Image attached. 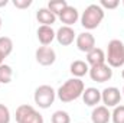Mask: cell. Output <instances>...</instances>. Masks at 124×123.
<instances>
[{
    "label": "cell",
    "instance_id": "cell-25",
    "mask_svg": "<svg viewBox=\"0 0 124 123\" xmlns=\"http://www.w3.org/2000/svg\"><path fill=\"white\" fill-rule=\"evenodd\" d=\"M13 6L16 9H28L32 6V0H13Z\"/></svg>",
    "mask_w": 124,
    "mask_h": 123
},
{
    "label": "cell",
    "instance_id": "cell-15",
    "mask_svg": "<svg viewBox=\"0 0 124 123\" xmlns=\"http://www.w3.org/2000/svg\"><path fill=\"white\" fill-rule=\"evenodd\" d=\"M36 19L42 26H52L56 22V16L48 7H40L36 12Z\"/></svg>",
    "mask_w": 124,
    "mask_h": 123
},
{
    "label": "cell",
    "instance_id": "cell-1",
    "mask_svg": "<svg viewBox=\"0 0 124 123\" xmlns=\"http://www.w3.org/2000/svg\"><path fill=\"white\" fill-rule=\"evenodd\" d=\"M85 90L84 81L81 78H69L66 80L61 87L58 88L56 96L62 103H71L79 97H82V93Z\"/></svg>",
    "mask_w": 124,
    "mask_h": 123
},
{
    "label": "cell",
    "instance_id": "cell-5",
    "mask_svg": "<svg viewBox=\"0 0 124 123\" xmlns=\"http://www.w3.org/2000/svg\"><path fill=\"white\" fill-rule=\"evenodd\" d=\"M17 123H45L43 116L31 104H20L16 109Z\"/></svg>",
    "mask_w": 124,
    "mask_h": 123
},
{
    "label": "cell",
    "instance_id": "cell-8",
    "mask_svg": "<svg viewBox=\"0 0 124 123\" xmlns=\"http://www.w3.org/2000/svg\"><path fill=\"white\" fill-rule=\"evenodd\" d=\"M35 58H36L38 64H40L43 67H49L56 61V52L51 46H39L35 52Z\"/></svg>",
    "mask_w": 124,
    "mask_h": 123
},
{
    "label": "cell",
    "instance_id": "cell-7",
    "mask_svg": "<svg viewBox=\"0 0 124 123\" xmlns=\"http://www.w3.org/2000/svg\"><path fill=\"white\" fill-rule=\"evenodd\" d=\"M123 94L117 87H105L101 91V101L104 103L105 107H116L120 104Z\"/></svg>",
    "mask_w": 124,
    "mask_h": 123
},
{
    "label": "cell",
    "instance_id": "cell-20",
    "mask_svg": "<svg viewBox=\"0 0 124 123\" xmlns=\"http://www.w3.org/2000/svg\"><path fill=\"white\" fill-rule=\"evenodd\" d=\"M68 6V3H66V0H51L49 3H48V9L55 15V16H59L61 15V12Z\"/></svg>",
    "mask_w": 124,
    "mask_h": 123
},
{
    "label": "cell",
    "instance_id": "cell-11",
    "mask_svg": "<svg viewBox=\"0 0 124 123\" xmlns=\"http://www.w3.org/2000/svg\"><path fill=\"white\" fill-rule=\"evenodd\" d=\"M58 18H59V20L63 23V26H71V28H72V25L77 23L78 19H79V12H78L77 7L68 4V6L61 12V15H59Z\"/></svg>",
    "mask_w": 124,
    "mask_h": 123
},
{
    "label": "cell",
    "instance_id": "cell-12",
    "mask_svg": "<svg viewBox=\"0 0 124 123\" xmlns=\"http://www.w3.org/2000/svg\"><path fill=\"white\" fill-rule=\"evenodd\" d=\"M36 35H38V41L42 44V46H49L55 36H56V32L52 29V26H39L38 31H36Z\"/></svg>",
    "mask_w": 124,
    "mask_h": 123
},
{
    "label": "cell",
    "instance_id": "cell-14",
    "mask_svg": "<svg viewBox=\"0 0 124 123\" xmlns=\"http://www.w3.org/2000/svg\"><path fill=\"white\" fill-rule=\"evenodd\" d=\"M82 100L87 106L97 107V104H100V101H101V91L95 87H88L82 93Z\"/></svg>",
    "mask_w": 124,
    "mask_h": 123
},
{
    "label": "cell",
    "instance_id": "cell-21",
    "mask_svg": "<svg viewBox=\"0 0 124 123\" xmlns=\"http://www.w3.org/2000/svg\"><path fill=\"white\" fill-rule=\"evenodd\" d=\"M51 123H71V116L65 110H56L51 117Z\"/></svg>",
    "mask_w": 124,
    "mask_h": 123
},
{
    "label": "cell",
    "instance_id": "cell-28",
    "mask_svg": "<svg viewBox=\"0 0 124 123\" xmlns=\"http://www.w3.org/2000/svg\"><path fill=\"white\" fill-rule=\"evenodd\" d=\"M1 64H3V58H1V57H0V65H1Z\"/></svg>",
    "mask_w": 124,
    "mask_h": 123
},
{
    "label": "cell",
    "instance_id": "cell-6",
    "mask_svg": "<svg viewBox=\"0 0 124 123\" xmlns=\"http://www.w3.org/2000/svg\"><path fill=\"white\" fill-rule=\"evenodd\" d=\"M90 77L93 81L97 83H107L113 78V70L111 67L105 62V64H100V65H94L90 67Z\"/></svg>",
    "mask_w": 124,
    "mask_h": 123
},
{
    "label": "cell",
    "instance_id": "cell-3",
    "mask_svg": "<svg viewBox=\"0 0 124 123\" xmlns=\"http://www.w3.org/2000/svg\"><path fill=\"white\" fill-rule=\"evenodd\" d=\"M105 62L111 68H120L124 65V44L120 39H111L107 45Z\"/></svg>",
    "mask_w": 124,
    "mask_h": 123
},
{
    "label": "cell",
    "instance_id": "cell-10",
    "mask_svg": "<svg viewBox=\"0 0 124 123\" xmlns=\"http://www.w3.org/2000/svg\"><path fill=\"white\" fill-rule=\"evenodd\" d=\"M55 39L58 41V44L62 45V46H69L77 39V33L74 31V28H71V26H61L56 31Z\"/></svg>",
    "mask_w": 124,
    "mask_h": 123
},
{
    "label": "cell",
    "instance_id": "cell-30",
    "mask_svg": "<svg viewBox=\"0 0 124 123\" xmlns=\"http://www.w3.org/2000/svg\"><path fill=\"white\" fill-rule=\"evenodd\" d=\"M121 94L124 96V86H123V90H121Z\"/></svg>",
    "mask_w": 124,
    "mask_h": 123
},
{
    "label": "cell",
    "instance_id": "cell-16",
    "mask_svg": "<svg viewBox=\"0 0 124 123\" xmlns=\"http://www.w3.org/2000/svg\"><path fill=\"white\" fill-rule=\"evenodd\" d=\"M69 71H71V74L75 78H81V77H84L85 74L90 72V65L87 64V61L75 60V61L69 65Z\"/></svg>",
    "mask_w": 124,
    "mask_h": 123
},
{
    "label": "cell",
    "instance_id": "cell-31",
    "mask_svg": "<svg viewBox=\"0 0 124 123\" xmlns=\"http://www.w3.org/2000/svg\"><path fill=\"white\" fill-rule=\"evenodd\" d=\"M123 6H124V0H123Z\"/></svg>",
    "mask_w": 124,
    "mask_h": 123
},
{
    "label": "cell",
    "instance_id": "cell-19",
    "mask_svg": "<svg viewBox=\"0 0 124 123\" xmlns=\"http://www.w3.org/2000/svg\"><path fill=\"white\" fill-rule=\"evenodd\" d=\"M13 78V70L7 64L0 65V84H9Z\"/></svg>",
    "mask_w": 124,
    "mask_h": 123
},
{
    "label": "cell",
    "instance_id": "cell-17",
    "mask_svg": "<svg viewBox=\"0 0 124 123\" xmlns=\"http://www.w3.org/2000/svg\"><path fill=\"white\" fill-rule=\"evenodd\" d=\"M87 64L90 67L94 65H100V64H105V52L101 48H94L87 54Z\"/></svg>",
    "mask_w": 124,
    "mask_h": 123
},
{
    "label": "cell",
    "instance_id": "cell-4",
    "mask_svg": "<svg viewBox=\"0 0 124 123\" xmlns=\"http://www.w3.org/2000/svg\"><path fill=\"white\" fill-rule=\"evenodd\" d=\"M56 98V91L48 86V84H42L39 86L36 90H35V94H33V100H35V104L39 107V109H49L54 101Z\"/></svg>",
    "mask_w": 124,
    "mask_h": 123
},
{
    "label": "cell",
    "instance_id": "cell-18",
    "mask_svg": "<svg viewBox=\"0 0 124 123\" xmlns=\"http://www.w3.org/2000/svg\"><path fill=\"white\" fill-rule=\"evenodd\" d=\"M13 51V41L9 36H0V57L4 60Z\"/></svg>",
    "mask_w": 124,
    "mask_h": 123
},
{
    "label": "cell",
    "instance_id": "cell-9",
    "mask_svg": "<svg viewBox=\"0 0 124 123\" xmlns=\"http://www.w3.org/2000/svg\"><path fill=\"white\" fill-rule=\"evenodd\" d=\"M75 44H77V48L81 51V52H85L88 54L91 49L95 48V38L91 32L85 31L79 35H77V39H75Z\"/></svg>",
    "mask_w": 124,
    "mask_h": 123
},
{
    "label": "cell",
    "instance_id": "cell-13",
    "mask_svg": "<svg viewBox=\"0 0 124 123\" xmlns=\"http://www.w3.org/2000/svg\"><path fill=\"white\" fill-rule=\"evenodd\" d=\"M111 112L105 106H97L91 112V122L93 123H110Z\"/></svg>",
    "mask_w": 124,
    "mask_h": 123
},
{
    "label": "cell",
    "instance_id": "cell-29",
    "mask_svg": "<svg viewBox=\"0 0 124 123\" xmlns=\"http://www.w3.org/2000/svg\"><path fill=\"white\" fill-rule=\"evenodd\" d=\"M121 77H123V78H124V70H123V71H121Z\"/></svg>",
    "mask_w": 124,
    "mask_h": 123
},
{
    "label": "cell",
    "instance_id": "cell-2",
    "mask_svg": "<svg viewBox=\"0 0 124 123\" xmlns=\"http://www.w3.org/2000/svg\"><path fill=\"white\" fill-rule=\"evenodd\" d=\"M104 16H105V10L100 4L93 3L85 7L79 19H81V25L90 32L93 29H97L101 25V22L104 20Z\"/></svg>",
    "mask_w": 124,
    "mask_h": 123
},
{
    "label": "cell",
    "instance_id": "cell-23",
    "mask_svg": "<svg viewBox=\"0 0 124 123\" xmlns=\"http://www.w3.org/2000/svg\"><path fill=\"white\" fill-rule=\"evenodd\" d=\"M10 110L7 106L0 103V123H10Z\"/></svg>",
    "mask_w": 124,
    "mask_h": 123
},
{
    "label": "cell",
    "instance_id": "cell-27",
    "mask_svg": "<svg viewBox=\"0 0 124 123\" xmlns=\"http://www.w3.org/2000/svg\"><path fill=\"white\" fill-rule=\"evenodd\" d=\"M1 25H3V20H1V18H0V29H1Z\"/></svg>",
    "mask_w": 124,
    "mask_h": 123
},
{
    "label": "cell",
    "instance_id": "cell-26",
    "mask_svg": "<svg viewBox=\"0 0 124 123\" xmlns=\"http://www.w3.org/2000/svg\"><path fill=\"white\" fill-rule=\"evenodd\" d=\"M7 3H9L7 0H0V7H4V6H6Z\"/></svg>",
    "mask_w": 124,
    "mask_h": 123
},
{
    "label": "cell",
    "instance_id": "cell-22",
    "mask_svg": "<svg viewBox=\"0 0 124 123\" xmlns=\"http://www.w3.org/2000/svg\"><path fill=\"white\" fill-rule=\"evenodd\" d=\"M111 122L113 123H124V104H118L111 112Z\"/></svg>",
    "mask_w": 124,
    "mask_h": 123
},
{
    "label": "cell",
    "instance_id": "cell-24",
    "mask_svg": "<svg viewBox=\"0 0 124 123\" xmlns=\"http://www.w3.org/2000/svg\"><path fill=\"white\" fill-rule=\"evenodd\" d=\"M102 9H108V10H113V9H117L120 6V0H101L98 3Z\"/></svg>",
    "mask_w": 124,
    "mask_h": 123
}]
</instances>
